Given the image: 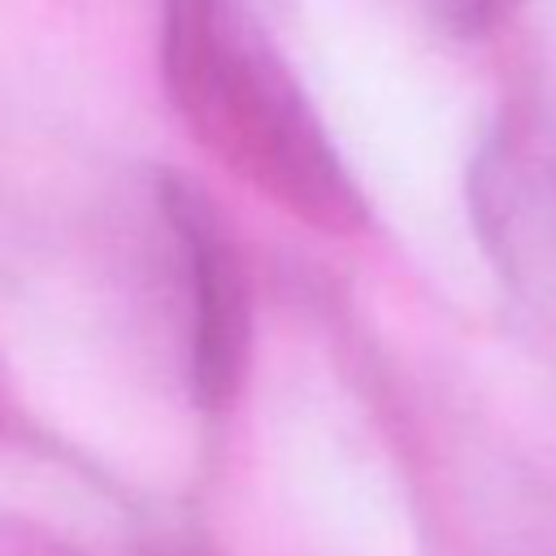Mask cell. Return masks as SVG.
Listing matches in <instances>:
<instances>
[{
    "instance_id": "obj_3",
    "label": "cell",
    "mask_w": 556,
    "mask_h": 556,
    "mask_svg": "<svg viewBox=\"0 0 556 556\" xmlns=\"http://www.w3.org/2000/svg\"><path fill=\"white\" fill-rule=\"evenodd\" d=\"M161 213L178 235L191 291V387L200 404H226L248 339L243 274L213 204L182 178H161Z\"/></svg>"
},
{
    "instance_id": "obj_4",
    "label": "cell",
    "mask_w": 556,
    "mask_h": 556,
    "mask_svg": "<svg viewBox=\"0 0 556 556\" xmlns=\"http://www.w3.org/2000/svg\"><path fill=\"white\" fill-rule=\"evenodd\" d=\"M439 9V17L460 30V35H478V30H491L517 0H430Z\"/></svg>"
},
{
    "instance_id": "obj_2",
    "label": "cell",
    "mask_w": 556,
    "mask_h": 556,
    "mask_svg": "<svg viewBox=\"0 0 556 556\" xmlns=\"http://www.w3.org/2000/svg\"><path fill=\"white\" fill-rule=\"evenodd\" d=\"M469 200L500 278L556 321V126L500 130L469 174Z\"/></svg>"
},
{
    "instance_id": "obj_1",
    "label": "cell",
    "mask_w": 556,
    "mask_h": 556,
    "mask_svg": "<svg viewBox=\"0 0 556 556\" xmlns=\"http://www.w3.org/2000/svg\"><path fill=\"white\" fill-rule=\"evenodd\" d=\"M161 70L182 126L226 174L321 235L365 230V195L243 0H165Z\"/></svg>"
}]
</instances>
